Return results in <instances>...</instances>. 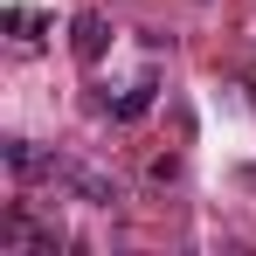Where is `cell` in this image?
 Segmentation results:
<instances>
[{
    "label": "cell",
    "mask_w": 256,
    "mask_h": 256,
    "mask_svg": "<svg viewBox=\"0 0 256 256\" xmlns=\"http://www.w3.org/2000/svg\"><path fill=\"white\" fill-rule=\"evenodd\" d=\"M0 160H7V173H14V180H48V166H56V160H48V152H35L28 138H0Z\"/></svg>",
    "instance_id": "obj_4"
},
{
    "label": "cell",
    "mask_w": 256,
    "mask_h": 256,
    "mask_svg": "<svg viewBox=\"0 0 256 256\" xmlns=\"http://www.w3.org/2000/svg\"><path fill=\"white\" fill-rule=\"evenodd\" d=\"M48 180H56L62 194H76L84 208H118V201H125V194H118V180H111L104 166H90V160H56Z\"/></svg>",
    "instance_id": "obj_2"
},
{
    "label": "cell",
    "mask_w": 256,
    "mask_h": 256,
    "mask_svg": "<svg viewBox=\"0 0 256 256\" xmlns=\"http://www.w3.org/2000/svg\"><path fill=\"white\" fill-rule=\"evenodd\" d=\"M104 48H111V21H104V14H90V7H84V14L70 21V56H76V62L90 70V62H97Z\"/></svg>",
    "instance_id": "obj_3"
},
{
    "label": "cell",
    "mask_w": 256,
    "mask_h": 256,
    "mask_svg": "<svg viewBox=\"0 0 256 256\" xmlns=\"http://www.w3.org/2000/svg\"><path fill=\"white\" fill-rule=\"evenodd\" d=\"M56 250H62V228L56 222H35L21 201L0 214V256H56Z\"/></svg>",
    "instance_id": "obj_1"
},
{
    "label": "cell",
    "mask_w": 256,
    "mask_h": 256,
    "mask_svg": "<svg viewBox=\"0 0 256 256\" xmlns=\"http://www.w3.org/2000/svg\"><path fill=\"white\" fill-rule=\"evenodd\" d=\"M152 97H160V76H138V84H132L125 97L111 104V118H118V125H132V118H146V111H152Z\"/></svg>",
    "instance_id": "obj_5"
},
{
    "label": "cell",
    "mask_w": 256,
    "mask_h": 256,
    "mask_svg": "<svg viewBox=\"0 0 256 256\" xmlns=\"http://www.w3.org/2000/svg\"><path fill=\"white\" fill-rule=\"evenodd\" d=\"M42 28H48V21L35 14V7H7V35H14L21 48H35V42H42Z\"/></svg>",
    "instance_id": "obj_6"
}]
</instances>
